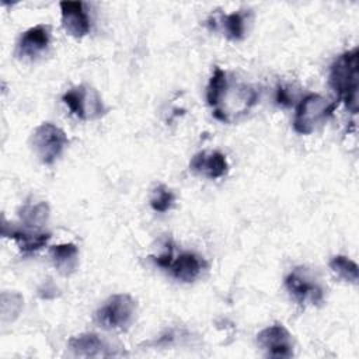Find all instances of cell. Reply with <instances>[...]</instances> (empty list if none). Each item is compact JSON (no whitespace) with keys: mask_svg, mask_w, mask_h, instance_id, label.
Listing matches in <instances>:
<instances>
[{"mask_svg":"<svg viewBox=\"0 0 359 359\" xmlns=\"http://www.w3.org/2000/svg\"><path fill=\"white\" fill-rule=\"evenodd\" d=\"M358 48L344 52L331 65L328 83L351 114L358 112Z\"/></svg>","mask_w":359,"mask_h":359,"instance_id":"6da1fadb","label":"cell"},{"mask_svg":"<svg viewBox=\"0 0 359 359\" xmlns=\"http://www.w3.org/2000/svg\"><path fill=\"white\" fill-rule=\"evenodd\" d=\"M258 101V93L248 84H231L227 81L213 115L222 122H231L240 115L250 111Z\"/></svg>","mask_w":359,"mask_h":359,"instance_id":"7a4b0ae2","label":"cell"},{"mask_svg":"<svg viewBox=\"0 0 359 359\" xmlns=\"http://www.w3.org/2000/svg\"><path fill=\"white\" fill-rule=\"evenodd\" d=\"M337 102H330L320 94H307L296 107L293 129L299 135H310L335 111Z\"/></svg>","mask_w":359,"mask_h":359,"instance_id":"3957f363","label":"cell"},{"mask_svg":"<svg viewBox=\"0 0 359 359\" xmlns=\"http://www.w3.org/2000/svg\"><path fill=\"white\" fill-rule=\"evenodd\" d=\"M136 316V302L128 293L111 296L95 313V321L107 330H128Z\"/></svg>","mask_w":359,"mask_h":359,"instance_id":"277c9868","label":"cell"},{"mask_svg":"<svg viewBox=\"0 0 359 359\" xmlns=\"http://www.w3.org/2000/svg\"><path fill=\"white\" fill-rule=\"evenodd\" d=\"M69 139L66 133L50 122H43L31 135V147L39 161L45 165L53 164L63 153Z\"/></svg>","mask_w":359,"mask_h":359,"instance_id":"5b68a950","label":"cell"},{"mask_svg":"<svg viewBox=\"0 0 359 359\" xmlns=\"http://www.w3.org/2000/svg\"><path fill=\"white\" fill-rule=\"evenodd\" d=\"M62 101L67 105L72 115L83 121L95 119L105 114L101 95L95 88L86 84H80L67 90L62 95Z\"/></svg>","mask_w":359,"mask_h":359,"instance_id":"8992f818","label":"cell"},{"mask_svg":"<svg viewBox=\"0 0 359 359\" xmlns=\"http://www.w3.org/2000/svg\"><path fill=\"white\" fill-rule=\"evenodd\" d=\"M290 296L302 306H317L324 300V290L306 266H296L285 278Z\"/></svg>","mask_w":359,"mask_h":359,"instance_id":"52a82bcc","label":"cell"},{"mask_svg":"<svg viewBox=\"0 0 359 359\" xmlns=\"http://www.w3.org/2000/svg\"><path fill=\"white\" fill-rule=\"evenodd\" d=\"M257 344L265 356L278 359L293 356L292 337L282 324H272L258 332Z\"/></svg>","mask_w":359,"mask_h":359,"instance_id":"ba28073f","label":"cell"},{"mask_svg":"<svg viewBox=\"0 0 359 359\" xmlns=\"http://www.w3.org/2000/svg\"><path fill=\"white\" fill-rule=\"evenodd\" d=\"M50 28L45 24H38L28 28L18 39L15 55L22 60H34L41 56L49 46Z\"/></svg>","mask_w":359,"mask_h":359,"instance_id":"9c48e42d","label":"cell"},{"mask_svg":"<svg viewBox=\"0 0 359 359\" xmlns=\"http://www.w3.org/2000/svg\"><path fill=\"white\" fill-rule=\"evenodd\" d=\"M62 25L65 31L74 36L81 38L90 31V18L84 8L83 1H60Z\"/></svg>","mask_w":359,"mask_h":359,"instance_id":"30bf717a","label":"cell"},{"mask_svg":"<svg viewBox=\"0 0 359 359\" xmlns=\"http://www.w3.org/2000/svg\"><path fill=\"white\" fill-rule=\"evenodd\" d=\"M205 268H206V261L202 257H199L195 252L187 251L174 257L168 269L177 280L189 283V282H194Z\"/></svg>","mask_w":359,"mask_h":359,"instance_id":"8fae6325","label":"cell"},{"mask_svg":"<svg viewBox=\"0 0 359 359\" xmlns=\"http://www.w3.org/2000/svg\"><path fill=\"white\" fill-rule=\"evenodd\" d=\"M189 168L194 172H198L208 178L216 180V178L223 177L227 172L229 164H227L226 156L222 154L220 151H212V153L201 151V153H196L191 158Z\"/></svg>","mask_w":359,"mask_h":359,"instance_id":"7c38bea8","label":"cell"},{"mask_svg":"<svg viewBox=\"0 0 359 359\" xmlns=\"http://www.w3.org/2000/svg\"><path fill=\"white\" fill-rule=\"evenodd\" d=\"M3 236L13 238L17 243L18 248L25 254L41 250L42 247L46 245V243L50 238V234L43 230H32L25 227L22 229L11 227L10 230L7 227H3Z\"/></svg>","mask_w":359,"mask_h":359,"instance_id":"4fadbf2b","label":"cell"},{"mask_svg":"<svg viewBox=\"0 0 359 359\" xmlns=\"http://www.w3.org/2000/svg\"><path fill=\"white\" fill-rule=\"evenodd\" d=\"M69 348L76 356L83 358H97V356H109L107 352L108 346L105 342L94 332H84L69 339Z\"/></svg>","mask_w":359,"mask_h":359,"instance_id":"5bb4252c","label":"cell"},{"mask_svg":"<svg viewBox=\"0 0 359 359\" xmlns=\"http://www.w3.org/2000/svg\"><path fill=\"white\" fill-rule=\"evenodd\" d=\"M52 262L62 276H70L79 265V248L73 243L52 245L49 250Z\"/></svg>","mask_w":359,"mask_h":359,"instance_id":"9a60e30c","label":"cell"},{"mask_svg":"<svg viewBox=\"0 0 359 359\" xmlns=\"http://www.w3.org/2000/svg\"><path fill=\"white\" fill-rule=\"evenodd\" d=\"M245 21H247L245 13L236 11L231 14L220 15L219 18H216V17H213V20L210 18L209 25H212L213 29H217V27H220V29L223 31L226 38H229L231 41H240L245 35V24H247Z\"/></svg>","mask_w":359,"mask_h":359,"instance_id":"2e32d148","label":"cell"},{"mask_svg":"<svg viewBox=\"0 0 359 359\" xmlns=\"http://www.w3.org/2000/svg\"><path fill=\"white\" fill-rule=\"evenodd\" d=\"M18 217L22 223V227L42 230L49 217V206L46 202L25 203L18 209Z\"/></svg>","mask_w":359,"mask_h":359,"instance_id":"e0dca14e","label":"cell"},{"mask_svg":"<svg viewBox=\"0 0 359 359\" xmlns=\"http://www.w3.org/2000/svg\"><path fill=\"white\" fill-rule=\"evenodd\" d=\"M330 269L341 280H344L346 283H351V285L358 283L359 271H358L356 262H353L352 259H349L344 255H335L330 261Z\"/></svg>","mask_w":359,"mask_h":359,"instance_id":"ac0fdd59","label":"cell"},{"mask_svg":"<svg viewBox=\"0 0 359 359\" xmlns=\"http://www.w3.org/2000/svg\"><path fill=\"white\" fill-rule=\"evenodd\" d=\"M229 79H227V74L224 70H222L220 67H216L210 80H209V84H208V88H206V101H208V105L215 108L219 102V98L227 84Z\"/></svg>","mask_w":359,"mask_h":359,"instance_id":"d6986e66","label":"cell"},{"mask_svg":"<svg viewBox=\"0 0 359 359\" xmlns=\"http://www.w3.org/2000/svg\"><path fill=\"white\" fill-rule=\"evenodd\" d=\"M174 202H175V195L165 185H158L157 188H154L153 195L150 198V206L153 208V210L158 213H164L170 210L174 206Z\"/></svg>","mask_w":359,"mask_h":359,"instance_id":"ffe728a7","label":"cell"},{"mask_svg":"<svg viewBox=\"0 0 359 359\" xmlns=\"http://www.w3.org/2000/svg\"><path fill=\"white\" fill-rule=\"evenodd\" d=\"M10 299H11V304H8V300L1 296V320L4 323L14 321L24 306V299L20 293L10 292Z\"/></svg>","mask_w":359,"mask_h":359,"instance_id":"44dd1931","label":"cell"},{"mask_svg":"<svg viewBox=\"0 0 359 359\" xmlns=\"http://www.w3.org/2000/svg\"><path fill=\"white\" fill-rule=\"evenodd\" d=\"M151 258H153V261H154V264H156L157 266L164 268V269H168L170 265H171V262H172V259H174V248H172V245H171V244H167L164 252H161V254L157 255V257H151Z\"/></svg>","mask_w":359,"mask_h":359,"instance_id":"7402d4cb","label":"cell"},{"mask_svg":"<svg viewBox=\"0 0 359 359\" xmlns=\"http://www.w3.org/2000/svg\"><path fill=\"white\" fill-rule=\"evenodd\" d=\"M276 102L282 107H289L292 104V97L289 94V90L283 86H279L276 90Z\"/></svg>","mask_w":359,"mask_h":359,"instance_id":"603a6c76","label":"cell"}]
</instances>
